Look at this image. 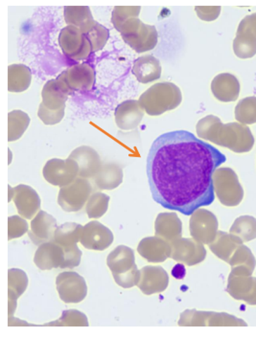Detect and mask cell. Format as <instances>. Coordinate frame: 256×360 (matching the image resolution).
I'll list each match as a JSON object with an SVG mask.
<instances>
[{
	"label": "cell",
	"mask_w": 256,
	"mask_h": 360,
	"mask_svg": "<svg viewBox=\"0 0 256 360\" xmlns=\"http://www.w3.org/2000/svg\"><path fill=\"white\" fill-rule=\"evenodd\" d=\"M155 229L157 237L173 243L181 236V219L175 213H160L155 219Z\"/></svg>",
	"instance_id": "cell-25"
},
{
	"label": "cell",
	"mask_w": 256,
	"mask_h": 360,
	"mask_svg": "<svg viewBox=\"0 0 256 360\" xmlns=\"http://www.w3.org/2000/svg\"><path fill=\"white\" fill-rule=\"evenodd\" d=\"M169 276L167 272L162 266H144L141 270L137 287L146 295L160 293L167 288Z\"/></svg>",
	"instance_id": "cell-18"
},
{
	"label": "cell",
	"mask_w": 256,
	"mask_h": 360,
	"mask_svg": "<svg viewBox=\"0 0 256 360\" xmlns=\"http://www.w3.org/2000/svg\"><path fill=\"white\" fill-rule=\"evenodd\" d=\"M56 288L60 300L68 304L80 303L88 293L86 281L74 271H65L58 275Z\"/></svg>",
	"instance_id": "cell-12"
},
{
	"label": "cell",
	"mask_w": 256,
	"mask_h": 360,
	"mask_svg": "<svg viewBox=\"0 0 256 360\" xmlns=\"http://www.w3.org/2000/svg\"><path fill=\"white\" fill-rule=\"evenodd\" d=\"M160 60L152 55H145L134 60L133 74L141 84H150L158 81L162 76Z\"/></svg>",
	"instance_id": "cell-23"
},
{
	"label": "cell",
	"mask_w": 256,
	"mask_h": 360,
	"mask_svg": "<svg viewBox=\"0 0 256 360\" xmlns=\"http://www.w3.org/2000/svg\"><path fill=\"white\" fill-rule=\"evenodd\" d=\"M28 280L27 276L23 270L10 269L9 270V299L11 314L14 312V308L17 306L15 300L27 288Z\"/></svg>",
	"instance_id": "cell-30"
},
{
	"label": "cell",
	"mask_w": 256,
	"mask_h": 360,
	"mask_svg": "<svg viewBox=\"0 0 256 360\" xmlns=\"http://www.w3.org/2000/svg\"><path fill=\"white\" fill-rule=\"evenodd\" d=\"M183 101L181 89L175 84L163 82L153 84L139 98V102L150 116H160L176 110Z\"/></svg>",
	"instance_id": "cell-3"
},
{
	"label": "cell",
	"mask_w": 256,
	"mask_h": 360,
	"mask_svg": "<svg viewBox=\"0 0 256 360\" xmlns=\"http://www.w3.org/2000/svg\"><path fill=\"white\" fill-rule=\"evenodd\" d=\"M71 92L59 80H50L41 91L42 101L39 104L38 116L47 126L59 124L65 117V103Z\"/></svg>",
	"instance_id": "cell-4"
},
{
	"label": "cell",
	"mask_w": 256,
	"mask_h": 360,
	"mask_svg": "<svg viewBox=\"0 0 256 360\" xmlns=\"http://www.w3.org/2000/svg\"><path fill=\"white\" fill-rule=\"evenodd\" d=\"M226 158L191 132L160 135L147 158V176L155 202L186 216L215 200L213 174Z\"/></svg>",
	"instance_id": "cell-1"
},
{
	"label": "cell",
	"mask_w": 256,
	"mask_h": 360,
	"mask_svg": "<svg viewBox=\"0 0 256 360\" xmlns=\"http://www.w3.org/2000/svg\"><path fill=\"white\" fill-rule=\"evenodd\" d=\"M145 111L136 100H127L115 111L116 126L122 131H133L141 125Z\"/></svg>",
	"instance_id": "cell-17"
},
{
	"label": "cell",
	"mask_w": 256,
	"mask_h": 360,
	"mask_svg": "<svg viewBox=\"0 0 256 360\" xmlns=\"http://www.w3.org/2000/svg\"><path fill=\"white\" fill-rule=\"evenodd\" d=\"M233 51L240 59H250L256 55V15H247L239 23L233 41Z\"/></svg>",
	"instance_id": "cell-13"
},
{
	"label": "cell",
	"mask_w": 256,
	"mask_h": 360,
	"mask_svg": "<svg viewBox=\"0 0 256 360\" xmlns=\"http://www.w3.org/2000/svg\"><path fill=\"white\" fill-rule=\"evenodd\" d=\"M84 35L86 36L89 44H91V51L94 53L98 52L104 49L110 39L109 30L98 22H95L91 30L88 33L84 34Z\"/></svg>",
	"instance_id": "cell-33"
},
{
	"label": "cell",
	"mask_w": 256,
	"mask_h": 360,
	"mask_svg": "<svg viewBox=\"0 0 256 360\" xmlns=\"http://www.w3.org/2000/svg\"><path fill=\"white\" fill-rule=\"evenodd\" d=\"M141 8L139 6H116L113 11L112 23L116 30L120 31L121 26L130 18H137L141 14Z\"/></svg>",
	"instance_id": "cell-34"
},
{
	"label": "cell",
	"mask_w": 256,
	"mask_h": 360,
	"mask_svg": "<svg viewBox=\"0 0 256 360\" xmlns=\"http://www.w3.org/2000/svg\"><path fill=\"white\" fill-rule=\"evenodd\" d=\"M255 14H256V13H255Z\"/></svg>",
	"instance_id": "cell-39"
},
{
	"label": "cell",
	"mask_w": 256,
	"mask_h": 360,
	"mask_svg": "<svg viewBox=\"0 0 256 360\" xmlns=\"http://www.w3.org/2000/svg\"><path fill=\"white\" fill-rule=\"evenodd\" d=\"M91 192L92 186L89 179L78 177L72 184L60 188L58 203L63 210L78 212L87 205Z\"/></svg>",
	"instance_id": "cell-7"
},
{
	"label": "cell",
	"mask_w": 256,
	"mask_h": 360,
	"mask_svg": "<svg viewBox=\"0 0 256 360\" xmlns=\"http://www.w3.org/2000/svg\"><path fill=\"white\" fill-rule=\"evenodd\" d=\"M213 185L216 194L225 205H237L241 200L242 188L231 169L218 168L213 174Z\"/></svg>",
	"instance_id": "cell-11"
},
{
	"label": "cell",
	"mask_w": 256,
	"mask_h": 360,
	"mask_svg": "<svg viewBox=\"0 0 256 360\" xmlns=\"http://www.w3.org/2000/svg\"><path fill=\"white\" fill-rule=\"evenodd\" d=\"M236 119L242 125H252L256 123V97L250 96L239 101L236 105Z\"/></svg>",
	"instance_id": "cell-31"
},
{
	"label": "cell",
	"mask_w": 256,
	"mask_h": 360,
	"mask_svg": "<svg viewBox=\"0 0 256 360\" xmlns=\"http://www.w3.org/2000/svg\"><path fill=\"white\" fill-rule=\"evenodd\" d=\"M65 251L62 246L50 240L39 246L34 258V263L41 270H51L58 267L62 269L65 264Z\"/></svg>",
	"instance_id": "cell-19"
},
{
	"label": "cell",
	"mask_w": 256,
	"mask_h": 360,
	"mask_svg": "<svg viewBox=\"0 0 256 360\" xmlns=\"http://www.w3.org/2000/svg\"><path fill=\"white\" fill-rule=\"evenodd\" d=\"M32 73L28 66L17 63L8 66V90L12 94H20L29 89Z\"/></svg>",
	"instance_id": "cell-28"
},
{
	"label": "cell",
	"mask_w": 256,
	"mask_h": 360,
	"mask_svg": "<svg viewBox=\"0 0 256 360\" xmlns=\"http://www.w3.org/2000/svg\"><path fill=\"white\" fill-rule=\"evenodd\" d=\"M172 275L176 279L181 280L184 279L186 275V269L184 264H178L173 267Z\"/></svg>",
	"instance_id": "cell-38"
},
{
	"label": "cell",
	"mask_w": 256,
	"mask_h": 360,
	"mask_svg": "<svg viewBox=\"0 0 256 360\" xmlns=\"http://www.w3.org/2000/svg\"><path fill=\"white\" fill-rule=\"evenodd\" d=\"M63 17L68 25L78 28L83 34L88 33L96 22L91 9L87 6H65Z\"/></svg>",
	"instance_id": "cell-26"
},
{
	"label": "cell",
	"mask_w": 256,
	"mask_h": 360,
	"mask_svg": "<svg viewBox=\"0 0 256 360\" xmlns=\"http://www.w3.org/2000/svg\"><path fill=\"white\" fill-rule=\"evenodd\" d=\"M118 32L123 41L137 53L151 51L157 46V28L153 25H145L139 18L127 20Z\"/></svg>",
	"instance_id": "cell-6"
},
{
	"label": "cell",
	"mask_w": 256,
	"mask_h": 360,
	"mask_svg": "<svg viewBox=\"0 0 256 360\" xmlns=\"http://www.w3.org/2000/svg\"><path fill=\"white\" fill-rule=\"evenodd\" d=\"M57 80L65 84L71 94L87 92L94 89L96 77L95 70L89 63H79L68 68L58 76Z\"/></svg>",
	"instance_id": "cell-10"
},
{
	"label": "cell",
	"mask_w": 256,
	"mask_h": 360,
	"mask_svg": "<svg viewBox=\"0 0 256 360\" xmlns=\"http://www.w3.org/2000/svg\"><path fill=\"white\" fill-rule=\"evenodd\" d=\"M238 79L231 73H221L211 82L213 96L223 103L236 102L240 95Z\"/></svg>",
	"instance_id": "cell-20"
},
{
	"label": "cell",
	"mask_w": 256,
	"mask_h": 360,
	"mask_svg": "<svg viewBox=\"0 0 256 360\" xmlns=\"http://www.w3.org/2000/svg\"><path fill=\"white\" fill-rule=\"evenodd\" d=\"M80 243L87 250L104 251L112 245L113 234L101 222L91 221L84 225Z\"/></svg>",
	"instance_id": "cell-15"
},
{
	"label": "cell",
	"mask_w": 256,
	"mask_h": 360,
	"mask_svg": "<svg viewBox=\"0 0 256 360\" xmlns=\"http://www.w3.org/2000/svg\"><path fill=\"white\" fill-rule=\"evenodd\" d=\"M58 229L56 219L44 211H39L38 215L32 219L29 237L35 245L50 242Z\"/></svg>",
	"instance_id": "cell-21"
},
{
	"label": "cell",
	"mask_w": 256,
	"mask_h": 360,
	"mask_svg": "<svg viewBox=\"0 0 256 360\" xmlns=\"http://www.w3.org/2000/svg\"><path fill=\"white\" fill-rule=\"evenodd\" d=\"M94 180L95 186L100 190L115 189L122 184V168L117 163H103L101 170Z\"/></svg>",
	"instance_id": "cell-27"
},
{
	"label": "cell",
	"mask_w": 256,
	"mask_h": 360,
	"mask_svg": "<svg viewBox=\"0 0 256 360\" xmlns=\"http://www.w3.org/2000/svg\"><path fill=\"white\" fill-rule=\"evenodd\" d=\"M28 232V224L23 217L12 216L9 218V240L20 238Z\"/></svg>",
	"instance_id": "cell-36"
},
{
	"label": "cell",
	"mask_w": 256,
	"mask_h": 360,
	"mask_svg": "<svg viewBox=\"0 0 256 360\" xmlns=\"http://www.w3.org/2000/svg\"><path fill=\"white\" fill-rule=\"evenodd\" d=\"M222 8L220 6L205 7L197 6L195 7V12L200 20L205 21H213L217 20L220 15Z\"/></svg>",
	"instance_id": "cell-37"
},
{
	"label": "cell",
	"mask_w": 256,
	"mask_h": 360,
	"mask_svg": "<svg viewBox=\"0 0 256 360\" xmlns=\"http://www.w3.org/2000/svg\"><path fill=\"white\" fill-rule=\"evenodd\" d=\"M113 279L121 288H131L139 284L141 270L137 269L134 250L126 245L113 250L107 258Z\"/></svg>",
	"instance_id": "cell-5"
},
{
	"label": "cell",
	"mask_w": 256,
	"mask_h": 360,
	"mask_svg": "<svg viewBox=\"0 0 256 360\" xmlns=\"http://www.w3.org/2000/svg\"><path fill=\"white\" fill-rule=\"evenodd\" d=\"M30 125V117L23 110H12L8 115V141L21 139Z\"/></svg>",
	"instance_id": "cell-29"
},
{
	"label": "cell",
	"mask_w": 256,
	"mask_h": 360,
	"mask_svg": "<svg viewBox=\"0 0 256 360\" xmlns=\"http://www.w3.org/2000/svg\"><path fill=\"white\" fill-rule=\"evenodd\" d=\"M137 251L150 263H162L172 253L171 243L158 237L145 238L139 243Z\"/></svg>",
	"instance_id": "cell-22"
},
{
	"label": "cell",
	"mask_w": 256,
	"mask_h": 360,
	"mask_svg": "<svg viewBox=\"0 0 256 360\" xmlns=\"http://www.w3.org/2000/svg\"><path fill=\"white\" fill-rule=\"evenodd\" d=\"M84 226L75 222H67L58 227L53 237V242L62 246L65 252L77 250V243L80 242Z\"/></svg>",
	"instance_id": "cell-24"
},
{
	"label": "cell",
	"mask_w": 256,
	"mask_h": 360,
	"mask_svg": "<svg viewBox=\"0 0 256 360\" xmlns=\"http://www.w3.org/2000/svg\"><path fill=\"white\" fill-rule=\"evenodd\" d=\"M198 137L207 140L236 153H249L255 146V137L249 127L240 123L223 124L217 116L207 115L196 126Z\"/></svg>",
	"instance_id": "cell-2"
},
{
	"label": "cell",
	"mask_w": 256,
	"mask_h": 360,
	"mask_svg": "<svg viewBox=\"0 0 256 360\" xmlns=\"http://www.w3.org/2000/svg\"><path fill=\"white\" fill-rule=\"evenodd\" d=\"M59 45L63 54L73 60L88 59L92 53L88 39L81 30L74 26L68 25L60 30Z\"/></svg>",
	"instance_id": "cell-8"
},
{
	"label": "cell",
	"mask_w": 256,
	"mask_h": 360,
	"mask_svg": "<svg viewBox=\"0 0 256 360\" xmlns=\"http://www.w3.org/2000/svg\"><path fill=\"white\" fill-rule=\"evenodd\" d=\"M9 200L14 201L18 214L23 219H32L38 215L41 198L33 188L25 184L9 187Z\"/></svg>",
	"instance_id": "cell-14"
},
{
	"label": "cell",
	"mask_w": 256,
	"mask_h": 360,
	"mask_svg": "<svg viewBox=\"0 0 256 360\" xmlns=\"http://www.w3.org/2000/svg\"><path fill=\"white\" fill-rule=\"evenodd\" d=\"M68 158L77 163L79 177L82 179H94L103 166L98 153L89 146H81L74 150Z\"/></svg>",
	"instance_id": "cell-16"
},
{
	"label": "cell",
	"mask_w": 256,
	"mask_h": 360,
	"mask_svg": "<svg viewBox=\"0 0 256 360\" xmlns=\"http://www.w3.org/2000/svg\"><path fill=\"white\" fill-rule=\"evenodd\" d=\"M55 325H67V326H88V319L86 315L77 311H68L63 312L62 317Z\"/></svg>",
	"instance_id": "cell-35"
},
{
	"label": "cell",
	"mask_w": 256,
	"mask_h": 360,
	"mask_svg": "<svg viewBox=\"0 0 256 360\" xmlns=\"http://www.w3.org/2000/svg\"><path fill=\"white\" fill-rule=\"evenodd\" d=\"M110 205V197L101 192L91 195L86 205V212L89 219H99L104 216Z\"/></svg>",
	"instance_id": "cell-32"
},
{
	"label": "cell",
	"mask_w": 256,
	"mask_h": 360,
	"mask_svg": "<svg viewBox=\"0 0 256 360\" xmlns=\"http://www.w3.org/2000/svg\"><path fill=\"white\" fill-rule=\"evenodd\" d=\"M44 179L53 186H68L79 177V167L75 161L68 158H52L47 161L42 170Z\"/></svg>",
	"instance_id": "cell-9"
}]
</instances>
